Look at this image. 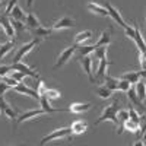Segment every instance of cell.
Masks as SVG:
<instances>
[{
	"instance_id": "obj_21",
	"label": "cell",
	"mask_w": 146,
	"mask_h": 146,
	"mask_svg": "<svg viewBox=\"0 0 146 146\" xmlns=\"http://www.w3.org/2000/svg\"><path fill=\"white\" fill-rule=\"evenodd\" d=\"M135 36H133V41L136 42V45H137V48H139V51L140 53H145V41H143V36H142V34H140V29H139V27L137 25H135Z\"/></svg>"
},
{
	"instance_id": "obj_16",
	"label": "cell",
	"mask_w": 146,
	"mask_h": 146,
	"mask_svg": "<svg viewBox=\"0 0 146 146\" xmlns=\"http://www.w3.org/2000/svg\"><path fill=\"white\" fill-rule=\"evenodd\" d=\"M140 76L145 78V70H142V72H129V73H124V75L120 76V79H124V80L130 82L131 85H135V83L140 79Z\"/></svg>"
},
{
	"instance_id": "obj_27",
	"label": "cell",
	"mask_w": 146,
	"mask_h": 146,
	"mask_svg": "<svg viewBox=\"0 0 146 146\" xmlns=\"http://www.w3.org/2000/svg\"><path fill=\"white\" fill-rule=\"evenodd\" d=\"M92 38V32L91 31H82V32H79L76 36H75V44H82V42H85V41H88V40H91Z\"/></svg>"
},
{
	"instance_id": "obj_22",
	"label": "cell",
	"mask_w": 146,
	"mask_h": 146,
	"mask_svg": "<svg viewBox=\"0 0 146 146\" xmlns=\"http://www.w3.org/2000/svg\"><path fill=\"white\" fill-rule=\"evenodd\" d=\"M117 120H118V127H120V130L117 131L118 135H121L123 133V126H124V123L129 120V111L127 110H120V111H117Z\"/></svg>"
},
{
	"instance_id": "obj_32",
	"label": "cell",
	"mask_w": 146,
	"mask_h": 146,
	"mask_svg": "<svg viewBox=\"0 0 146 146\" xmlns=\"http://www.w3.org/2000/svg\"><path fill=\"white\" fill-rule=\"evenodd\" d=\"M127 95H129V98L133 101V104H135V105H142V101L137 98V95H136V92H135V88H129V91L126 92Z\"/></svg>"
},
{
	"instance_id": "obj_40",
	"label": "cell",
	"mask_w": 146,
	"mask_h": 146,
	"mask_svg": "<svg viewBox=\"0 0 146 146\" xmlns=\"http://www.w3.org/2000/svg\"><path fill=\"white\" fill-rule=\"evenodd\" d=\"M12 70V66H0V78L7 76Z\"/></svg>"
},
{
	"instance_id": "obj_13",
	"label": "cell",
	"mask_w": 146,
	"mask_h": 146,
	"mask_svg": "<svg viewBox=\"0 0 146 146\" xmlns=\"http://www.w3.org/2000/svg\"><path fill=\"white\" fill-rule=\"evenodd\" d=\"M91 107H92L91 102H73L70 104L67 110L73 114H82V113H86L88 110H91Z\"/></svg>"
},
{
	"instance_id": "obj_18",
	"label": "cell",
	"mask_w": 146,
	"mask_h": 146,
	"mask_svg": "<svg viewBox=\"0 0 146 146\" xmlns=\"http://www.w3.org/2000/svg\"><path fill=\"white\" fill-rule=\"evenodd\" d=\"M86 7H88V10H91V12H92V13L98 15V16H101V18H107V16H108L107 9H105L104 6L98 5V3H88V5H86Z\"/></svg>"
},
{
	"instance_id": "obj_37",
	"label": "cell",
	"mask_w": 146,
	"mask_h": 146,
	"mask_svg": "<svg viewBox=\"0 0 146 146\" xmlns=\"http://www.w3.org/2000/svg\"><path fill=\"white\" fill-rule=\"evenodd\" d=\"M10 23H12V27H13L15 32H21V31L25 29V25H23V23H22L21 21H15V19H12V21H10Z\"/></svg>"
},
{
	"instance_id": "obj_28",
	"label": "cell",
	"mask_w": 146,
	"mask_h": 146,
	"mask_svg": "<svg viewBox=\"0 0 146 146\" xmlns=\"http://www.w3.org/2000/svg\"><path fill=\"white\" fill-rule=\"evenodd\" d=\"M123 129H124V130H129V131H131V133H139V130H140V123H136V121H133V120L129 118L126 123H124Z\"/></svg>"
},
{
	"instance_id": "obj_39",
	"label": "cell",
	"mask_w": 146,
	"mask_h": 146,
	"mask_svg": "<svg viewBox=\"0 0 146 146\" xmlns=\"http://www.w3.org/2000/svg\"><path fill=\"white\" fill-rule=\"evenodd\" d=\"M16 2H18V0H9V3H7V6H6L5 12H3V15L9 16V13H10V10L13 9V6H16Z\"/></svg>"
},
{
	"instance_id": "obj_44",
	"label": "cell",
	"mask_w": 146,
	"mask_h": 146,
	"mask_svg": "<svg viewBox=\"0 0 146 146\" xmlns=\"http://www.w3.org/2000/svg\"><path fill=\"white\" fill-rule=\"evenodd\" d=\"M32 2H34V0H28V2H27V5L31 7V6H32Z\"/></svg>"
},
{
	"instance_id": "obj_5",
	"label": "cell",
	"mask_w": 146,
	"mask_h": 146,
	"mask_svg": "<svg viewBox=\"0 0 146 146\" xmlns=\"http://www.w3.org/2000/svg\"><path fill=\"white\" fill-rule=\"evenodd\" d=\"M105 9H107V12H108V16H111L113 18V21L114 22H117L118 23V25L121 27V28H123V29H126L129 25H127V23L124 22V19L123 18H121V15H120V12L111 5V3H105V6H104Z\"/></svg>"
},
{
	"instance_id": "obj_47",
	"label": "cell",
	"mask_w": 146,
	"mask_h": 146,
	"mask_svg": "<svg viewBox=\"0 0 146 146\" xmlns=\"http://www.w3.org/2000/svg\"><path fill=\"white\" fill-rule=\"evenodd\" d=\"M0 47H2V45H0Z\"/></svg>"
},
{
	"instance_id": "obj_41",
	"label": "cell",
	"mask_w": 146,
	"mask_h": 146,
	"mask_svg": "<svg viewBox=\"0 0 146 146\" xmlns=\"http://www.w3.org/2000/svg\"><path fill=\"white\" fill-rule=\"evenodd\" d=\"M7 89H10V86H9V85H7L5 80H2V82H0V96H3V95L6 94Z\"/></svg>"
},
{
	"instance_id": "obj_35",
	"label": "cell",
	"mask_w": 146,
	"mask_h": 146,
	"mask_svg": "<svg viewBox=\"0 0 146 146\" xmlns=\"http://www.w3.org/2000/svg\"><path fill=\"white\" fill-rule=\"evenodd\" d=\"M44 95L47 96V100H58L60 96H62V94L56 89H47Z\"/></svg>"
},
{
	"instance_id": "obj_17",
	"label": "cell",
	"mask_w": 146,
	"mask_h": 146,
	"mask_svg": "<svg viewBox=\"0 0 146 146\" xmlns=\"http://www.w3.org/2000/svg\"><path fill=\"white\" fill-rule=\"evenodd\" d=\"M70 129H72L73 135H82V133L86 131L88 124H86V121H83V120H76V121H73V123H72Z\"/></svg>"
},
{
	"instance_id": "obj_29",
	"label": "cell",
	"mask_w": 146,
	"mask_h": 146,
	"mask_svg": "<svg viewBox=\"0 0 146 146\" xmlns=\"http://www.w3.org/2000/svg\"><path fill=\"white\" fill-rule=\"evenodd\" d=\"M104 85L108 88V89H111L113 92L114 91H117V85H118V79H114V78H111V76H108V75H105V78H104Z\"/></svg>"
},
{
	"instance_id": "obj_43",
	"label": "cell",
	"mask_w": 146,
	"mask_h": 146,
	"mask_svg": "<svg viewBox=\"0 0 146 146\" xmlns=\"http://www.w3.org/2000/svg\"><path fill=\"white\" fill-rule=\"evenodd\" d=\"M139 62H140V64H142V69L145 70V67H146V62H145V53H140V54H139Z\"/></svg>"
},
{
	"instance_id": "obj_8",
	"label": "cell",
	"mask_w": 146,
	"mask_h": 146,
	"mask_svg": "<svg viewBox=\"0 0 146 146\" xmlns=\"http://www.w3.org/2000/svg\"><path fill=\"white\" fill-rule=\"evenodd\" d=\"M12 69H13V70H19L21 73H23V76L38 78V72H36L35 69H32V67H29V66H27L25 63H21V62L13 63V64H12Z\"/></svg>"
},
{
	"instance_id": "obj_10",
	"label": "cell",
	"mask_w": 146,
	"mask_h": 146,
	"mask_svg": "<svg viewBox=\"0 0 146 146\" xmlns=\"http://www.w3.org/2000/svg\"><path fill=\"white\" fill-rule=\"evenodd\" d=\"M79 62H80V66L83 67V70L86 72V75L89 76V80L94 83V75H92V53L88 54V56L79 57Z\"/></svg>"
},
{
	"instance_id": "obj_12",
	"label": "cell",
	"mask_w": 146,
	"mask_h": 146,
	"mask_svg": "<svg viewBox=\"0 0 146 146\" xmlns=\"http://www.w3.org/2000/svg\"><path fill=\"white\" fill-rule=\"evenodd\" d=\"M40 105H41V108L44 110V111L47 113V115L48 114H53V113H60V111H69V110L66 108H53L51 105H50V102H48V100H47V96L45 95H40Z\"/></svg>"
},
{
	"instance_id": "obj_23",
	"label": "cell",
	"mask_w": 146,
	"mask_h": 146,
	"mask_svg": "<svg viewBox=\"0 0 146 146\" xmlns=\"http://www.w3.org/2000/svg\"><path fill=\"white\" fill-rule=\"evenodd\" d=\"M110 42H111V31L110 29H107V31H104L102 34H101V36H100V40L96 41V44L94 45L95 48L96 47H101V45H110Z\"/></svg>"
},
{
	"instance_id": "obj_38",
	"label": "cell",
	"mask_w": 146,
	"mask_h": 146,
	"mask_svg": "<svg viewBox=\"0 0 146 146\" xmlns=\"http://www.w3.org/2000/svg\"><path fill=\"white\" fill-rule=\"evenodd\" d=\"M2 80H5V82H6V83L9 85V86H10V88H13V86H16V85L19 83L18 80H15L13 78H10L9 75H7V76H3V78H2Z\"/></svg>"
},
{
	"instance_id": "obj_7",
	"label": "cell",
	"mask_w": 146,
	"mask_h": 146,
	"mask_svg": "<svg viewBox=\"0 0 146 146\" xmlns=\"http://www.w3.org/2000/svg\"><path fill=\"white\" fill-rule=\"evenodd\" d=\"M108 64H111L107 60V57H102V58H100V63H98V72H96V76L94 78V83L95 82H104V78H105V75H107V67H108Z\"/></svg>"
},
{
	"instance_id": "obj_15",
	"label": "cell",
	"mask_w": 146,
	"mask_h": 146,
	"mask_svg": "<svg viewBox=\"0 0 146 146\" xmlns=\"http://www.w3.org/2000/svg\"><path fill=\"white\" fill-rule=\"evenodd\" d=\"M0 110H2V113H5L6 114V117H9L10 120H16V111L15 110H12V107L5 101V98L3 96H0Z\"/></svg>"
},
{
	"instance_id": "obj_25",
	"label": "cell",
	"mask_w": 146,
	"mask_h": 146,
	"mask_svg": "<svg viewBox=\"0 0 146 146\" xmlns=\"http://www.w3.org/2000/svg\"><path fill=\"white\" fill-rule=\"evenodd\" d=\"M31 34L35 35L36 38H42V36H48V35H51L53 34V29L51 28H36V29H31Z\"/></svg>"
},
{
	"instance_id": "obj_9",
	"label": "cell",
	"mask_w": 146,
	"mask_h": 146,
	"mask_svg": "<svg viewBox=\"0 0 146 146\" xmlns=\"http://www.w3.org/2000/svg\"><path fill=\"white\" fill-rule=\"evenodd\" d=\"M76 23H75V19H72V18H67V16H64V18H62V19H58V21H56L54 22V25H53V31H62V29H70V28H73Z\"/></svg>"
},
{
	"instance_id": "obj_45",
	"label": "cell",
	"mask_w": 146,
	"mask_h": 146,
	"mask_svg": "<svg viewBox=\"0 0 146 146\" xmlns=\"http://www.w3.org/2000/svg\"><path fill=\"white\" fill-rule=\"evenodd\" d=\"M2 9H3V2L0 0V12H2Z\"/></svg>"
},
{
	"instance_id": "obj_20",
	"label": "cell",
	"mask_w": 146,
	"mask_h": 146,
	"mask_svg": "<svg viewBox=\"0 0 146 146\" xmlns=\"http://www.w3.org/2000/svg\"><path fill=\"white\" fill-rule=\"evenodd\" d=\"M135 92L137 95V98L143 102L145 101V96H146V83H145V78L142 80H137L135 83Z\"/></svg>"
},
{
	"instance_id": "obj_36",
	"label": "cell",
	"mask_w": 146,
	"mask_h": 146,
	"mask_svg": "<svg viewBox=\"0 0 146 146\" xmlns=\"http://www.w3.org/2000/svg\"><path fill=\"white\" fill-rule=\"evenodd\" d=\"M9 76H10V78H13V79H15V80H18V82H22L23 79H25V76H23V73H21L19 70H13V69L10 70Z\"/></svg>"
},
{
	"instance_id": "obj_31",
	"label": "cell",
	"mask_w": 146,
	"mask_h": 146,
	"mask_svg": "<svg viewBox=\"0 0 146 146\" xmlns=\"http://www.w3.org/2000/svg\"><path fill=\"white\" fill-rule=\"evenodd\" d=\"M12 48H13V41H9V42H6L0 47V60H2L9 51H12Z\"/></svg>"
},
{
	"instance_id": "obj_24",
	"label": "cell",
	"mask_w": 146,
	"mask_h": 146,
	"mask_svg": "<svg viewBox=\"0 0 146 146\" xmlns=\"http://www.w3.org/2000/svg\"><path fill=\"white\" fill-rule=\"evenodd\" d=\"M9 16H10L12 19H15V21H21V22H25V19H27V15L23 13L22 9H21L19 6H13V9L10 10Z\"/></svg>"
},
{
	"instance_id": "obj_33",
	"label": "cell",
	"mask_w": 146,
	"mask_h": 146,
	"mask_svg": "<svg viewBox=\"0 0 146 146\" xmlns=\"http://www.w3.org/2000/svg\"><path fill=\"white\" fill-rule=\"evenodd\" d=\"M129 118H130V120H133V121H136V123H140V121L143 120V117H140V115H139V113H137L133 107H130V108H129Z\"/></svg>"
},
{
	"instance_id": "obj_3",
	"label": "cell",
	"mask_w": 146,
	"mask_h": 146,
	"mask_svg": "<svg viewBox=\"0 0 146 146\" xmlns=\"http://www.w3.org/2000/svg\"><path fill=\"white\" fill-rule=\"evenodd\" d=\"M41 42V38H36V36H35V38L32 40V41H29V42H27V44H23L21 48H19V50H18V53L15 54V57H13V60H12V62H13V63H18V62H21V60L23 58V57H25L31 50H32V48L34 47H36V45H38Z\"/></svg>"
},
{
	"instance_id": "obj_42",
	"label": "cell",
	"mask_w": 146,
	"mask_h": 146,
	"mask_svg": "<svg viewBox=\"0 0 146 146\" xmlns=\"http://www.w3.org/2000/svg\"><path fill=\"white\" fill-rule=\"evenodd\" d=\"M45 91H47L45 83H44L42 80H40V82H38V88H36V92H38V95H44Z\"/></svg>"
},
{
	"instance_id": "obj_1",
	"label": "cell",
	"mask_w": 146,
	"mask_h": 146,
	"mask_svg": "<svg viewBox=\"0 0 146 146\" xmlns=\"http://www.w3.org/2000/svg\"><path fill=\"white\" fill-rule=\"evenodd\" d=\"M118 100H114L113 104H110L108 107L104 108V111L101 114V117L95 121V126L101 124L102 121H111L114 126H118V120H117V111H118Z\"/></svg>"
},
{
	"instance_id": "obj_6",
	"label": "cell",
	"mask_w": 146,
	"mask_h": 146,
	"mask_svg": "<svg viewBox=\"0 0 146 146\" xmlns=\"http://www.w3.org/2000/svg\"><path fill=\"white\" fill-rule=\"evenodd\" d=\"M13 91H16L18 94H22V95H28V96H31V98H34L36 101L40 100V95H38V92H36V89L35 91L31 89L25 82H19L16 86H13Z\"/></svg>"
},
{
	"instance_id": "obj_4",
	"label": "cell",
	"mask_w": 146,
	"mask_h": 146,
	"mask_svg": "<svg viewBox=\"0 0 146 146\" xmlns=\"http://www.w3.org/2000/svg\"><path fill=\"white\" fill-rule=\"evenodd\" d=\"M76 48H78V44H73V45L67 47L66 50H63L62 53H60V56H58V58H57V62H56V64H54V69H58V67L64 66V64L69 62V60L73 57V54H75V51H76Z\"/></svg>"
},
{
	"instance_id": "obj_30",
	"label": "cell",
	"mask_w": 146,
	"mask_h": 146,
	"mask_svg": "<svg viewBox=\"0 0 146 146\" xmlns=\"http://www.w3.org/2000/svg\"><path fill=\"white\" fill-rule=\"evenodd\" d=\"M95 91H96V94H98L101 98H104V100H105V98H110V96H111V94H113V91L108 89L105 85H102V86H98Z\"/></svg>"
},
{
	"instance_id": "obj_34",
	"label": "cell",
	"mask_w": 146,
	"mask_h": 146,
	"mask_svg": "<svg viewBox=\"0 0 146 146\" xmlns=\"http://www.w3.org/2000/svg\"><path fill=\"white\" fill-rule=\"evenodd\" d=\"M131 86V83L124 80V79H118V85H117V91H121V92H127L129 88Z\"/></svg>"
},
{
	"instance_id": "obj_19",
	"label": "cell",
	"mask_w": 146,
	"mask_h": 146,
	"mask_svg": "<svg viewBox=\"0 0 146 146\" xmlns=\"http://www.w3.org/2000/svg\"><path fill=\"white\" fill-rule=\"evenodd\" d=\"M25 27L31 31V29H36L41 27V23L38 21V18H36L32 12H29V13L27 15V19H25Z\"/></svg>"
},
{
	"instance_id": "obj_14",
	"label": "cell",
	"mask_w": 146,
	"mask_h": 146,
	"mask_svg": "<svg viewBox=\"0 0 146 146\" xmlns=\"http://www.w3.org/2000/svg\"><path fill=\"white\" fill-rule=\"evenodd\" d=\"M0 25L3 27V29H5V34H6L7 36H10V38H13L16 32H15L13 27H12L10 19H9L6 15H2V16H0Z\"/></svg>"
},
{
	"instance_id": "obj_46",
	"label": "cell",
	"mask_w": 146,
	"mask_h": 146,
	"mask_svg": "<svg viewBox=\"0 0 146 146\" xmlns=\"http://www.w3.org/2000/svg\"><path fill=\"white\" fill-rule=\"evenodd\" d=\"M0 114H2V110H0Z\"/></svg>"
},
{
	"instance_id": "obj_11",
	"label": "cell",
	"mask_w": 146,
	"mask_h": 146,
	"mask_svg": "<svg viewBox=\"0 0 146 146\" xmlns=\"http://www.w3.org/2000/svg\"><path fill=\"white\" fill-rule=\"evenodd\" d=\"M44 114H47V113L44 111L42 108H41V110H31V111H27V113L21 114L19 117H16V126H18V124H21V123H23V121L32 120L34 117H38V115H44Z\"/></svg>"
},
{
	"instance_id": "obj_2",
	"label": "cell",
	"mask_w": 146,
	"mask_h": 146,
	"mask_svg": "<svg viewBox=\"0 0 146 146\" xmlns=\"http://www.w3.org/2000/svg\"><path fill=\"white\" fill-rule=\"evenodd\" d=\"M73 135L72 129L70 127H62V129H56L54 131H51L50 135H47L41 139L40 145H47L48 142H53V140H60V139H67Z\"/></svg>"
},
{
	"instance_id": "obj_26",
	"label": "cell",
	"mask_w": 146,
	"mask_h": 146,
	"mask_svg": "<svg viewBox=\"0 0 146 146\" xmlns=\"http://www.w3.org/2000/svg\"><path fill=\"white\" fill-rule=\"evenodd\" d=\"M94 50H95L94 45H82V44H79L75 53H78V56L82 57V56H88V54L94 53Z\"/></svg>"
}]
</instances>
